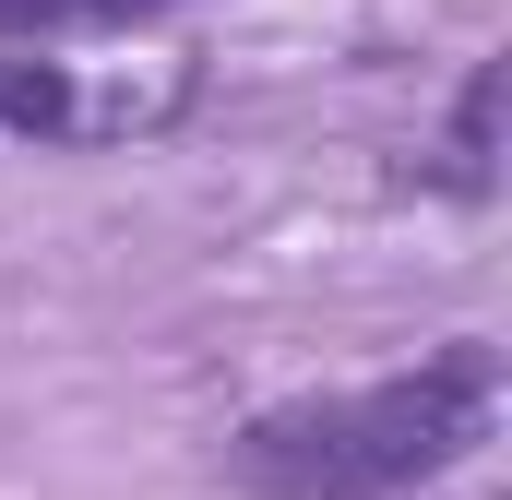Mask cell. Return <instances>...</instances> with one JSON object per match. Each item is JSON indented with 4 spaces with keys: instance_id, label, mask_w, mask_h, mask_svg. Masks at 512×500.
I'll return each instance as SVG.
<instances>
[{
    "instance_id": "6da1fadb",
    "label": "cell",
    "mask_w": 512,
    "mask_h": 500,
    "mask_svg": "<svg viewBox=\"0 0 512 500\" xmlns=\"http://www.w3.org/2000/svg\"><path fill=\"white\" fill-rule=\"evenodd\" d=\"M489 417H501V358L489 346H441L405 381L262 405L227 441V477L251 500H393V489H429L441 465H465L489 441Z\"/></svg>"
},
{
    "instance_id": "7a4b0ae2",
    "label": "cell",
    "mask_w": 512,
    "mask_h": 500,
    "mask_svg": "<svg viewBox=\"0 0 512 500\" xmlns=\"http://www.w3.org/2000/svg\"><path fill=\"white\" fill-rule=\"evenodd\" d=\"M167 0H0V36H84V24H143Z\"/></svg>"
},
{
    "instance_id": "3957f363",
    "label": "cell",
    "mask_w": 512,
    "mask_h": 500,
    "mask_svg": "<svg viewBox=\"0 0 512 500\" xmlns=\"http://www.w3.org/2000/svg\"><path fill=\"white\" fill-rule=\"evenodd\" d=\"M72 120V84L48 60H0V131H60Z\"/></svg>"
},
{
    "instance_id": "277c9868",
    "label": "cell",
    "mask_w": 512,
    "mask_h": 500,
    "mask_svg": "<svg viewBox=\"0 0 512 500\" xmlns=\"http://www.w3.org/2000/svg\"><path fill=\"white\" fill-rule=\"evenodd\" d=\"M489 143H501V60H477V84H465V108H453V155H465V179H489Z\"/></svg>"
}]
</instances>
